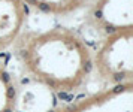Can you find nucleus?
Returning a JSON list of instances; mask_svg holds the SVG:
<instances>
[{
	"instance_id": "f257e3e1",
	"label": "nucleus",
	"mask_w": 133,
	"mask_h": 112,
	"mask_svg": "<svg viewBox=\"0 0 133 112\" xmlns=\"http://www.w3.org/2000/svg\"><path fill=\"white\" fill-rule=\"evenodd\" d=\"M14 48L24 73L58 97L81 91L93 75V49L82 34L64 25L25 30Z\"/></svg>"
},
{
	"instance_id": "f03ea898",
	"label": "nucleus",
	"mask_w": 133,
	"mask_h": 112,
	"mask_svg": "<svg viewBox=\"0 0 133 112\" xmlns=\"http://www.w3.org/2000/svg\"><path fill=\"white\" fill-rule=\"evenodd\" d=\"M93 75L105 87L133 82V29L102 37L93 49Z\"/></svg>"
},
{
	"instance_id": "7ed1b4c3",
	"label": "nucleus",
	"mask_w": 133,
	"mask_h": 112,
	"mask_svg": "<svg viewBox=\"0 0 133 112\" xmlns=\"http://www.w3.org/2000/svg\"><path fill=\"white\" fill-rule=\"evenodd\" d=\"M47 112H133V82L103 87Z\"/></svg>"
},
{
	"instance_id": "20e7f679",
	"label": "nucleus",
	"mask_w": 133,
	"mask_h": 112,
	"mask_svg": "<svg viewBox=\"0 0 133 112\" xmlns=\"http://www.w3.org/2000/svg\"><path fill=\"white\" fill-rule=\"evenodd\" d=\"M85 6L88 25L102 37L133 29V0H93Z\"/></svg>"
},
{
	"instance_id": "39448f33",
	"label": "nucleus",
	"mask_w": 133,
	"mask_h": 112,
	"mask_svg": "<svg viewBox=\"0 0 133 112\" xmlns=\"http://www.w3.org/2000/svg\"><path fill=\"white\" fill-rule=\"evenodd\" d=\"M29 7L21 0H0V54L15 46L24 34Z\"/></svg>"
},
{
	"instance_id": "423d86ee",
	"label": "nucleus",
	"mask_w": 133,
	"mask_h": 112,
	"mask_svg": "<svg viewBox=\"0 0 133 112\" xmlns=\"http://www.w3.org/2000/svg\"><path fill=\"white\" fill-rule=\"evenodd\" d=\"M21 2L36 12L52 16H66L85 7L88 0H21Z\"/></svg>"
},
{
	"instance_id": "0eeeda50",
	"label": "nucleus",
	"mask_w": 133,
	"mask_h": 112,
	"mask_svg": "<svg viewBox=\"0 0 133 112\" xmlns=\"http://www.w3.org/2000/svg\"><path fill=\"white\" fill-rule=\"evenodd\" d=\"M20 90L12 73L0 63V112H16Z\"/></svg>"
}]
</instances>
